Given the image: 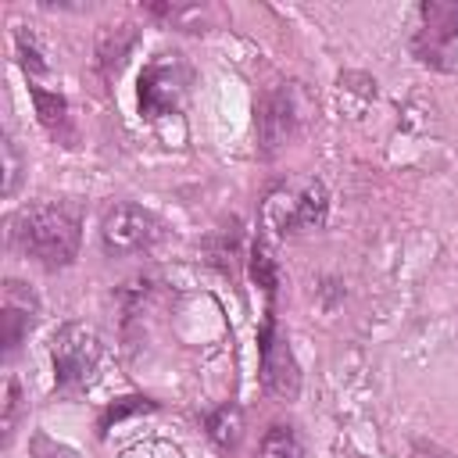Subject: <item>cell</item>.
Segmentation results:
<instances>
[{"label":"cell","mask_w":458,"mask_h":458,"mask_svg":"<svg viewBox=\"0 0 458 458\" xmlns=\"http://www.w3.org/2000/svg\"><path fill=\"white\" fill-rule=\"evenodd\" d=\"M14 247L43 268H68L79 254L82 218L68 204H29L14 215Z\"/></svg>","instance_id":"cell-1"},{"label":"cell","mask_w":458,"mask_h":458,"mask_svg":"<svg viewBox=\"0 0 458 458\" xmlns=\"http://www.w3.org/2000/svg\"><path fill=\"white\" fill-rule=\"evenodd\" d=\"M326 211H329V193L318 179H290L265 197V222L279 236L322 229Z\"/></svg>","instance_id":"cell-2"},{"label":"cell","mask_w":458,"mask_h":458,"mask_svg":"<svg viewBox=\"0 0 458 458\" xmlns=\"http://www.w3.org/2000/svg\"><path fill=\"white\" fill-rule=\"evenodd\" d=\"M100 336L86 322H64L54 340H50V361H54V379L61 390H82L93 383L97 365H100Z\"/></svg>","instance_id":"cell-3"},{"label":"cell","mask_w":458,"mask_h":458,"mask_svg":"<svg viewBox=\"0 0 458 458\" xmlns=\"http://www.w3.org/2000/svg\"><path fill=\"white\" fill-rule=\"evenodd\" d=\"M411 50L422 64L451 72L458 64V4H440V0L422 4Z\"/></svg>","instance_id":"cell-4"},{"label":"cell","mask_w":458,"mask_h":458,"mask_svg":"<svg viewBox=\"0 0 458 458\" xmlns=\"http://www.w3.org/2000/svg\"><path fill=\"white\" fill-rule=\"evenodd\" d=\"M161 236V222L140 208V204H111L100 218V247L111 258H125V254H140L147 247H154Z\"/></svg>","instance_id":"cell-5"},{"label":"cell","mask_w":458,"mask_h":458,"mask_svg":"<svg viewBox=\"0 0 458 458\" xmlns=\"http://www.w3.org/2000/svg\"><path fill=\"white\" fill-rule=\"evenodd\" d=\"M186 68L175 57H157L143 68L140 75V111L147 118H165L172 111H179L182 97H186Z\"/></svg>","instance_id":"cell-6"},{"label":"cell","mask_w":458,"mask_h":458,"mask_svg":"<svg viewBox=\"0 0 458 458\" xmlns=\"http://www.w3.org/2000/svg\"><path fill=\"white\" fill-rule=\"evenodd\" d=\"M258 351H261V383H265V390L283 397V401H293L301 394V369H297V358H293L286 336L276 333V318L265 322V329L258 336Z\"/></svg>","instance_id":"cell-7"},{"label":"cell","mask_w":458,"mask_h":458,"mask_svg":"<svg viewBox=\"0 0 458 458\" xmlns=\"http://www.w3.org/2000/svg\"><path fill=\"white\" fill-rule=\"evenodd\" d=\"M297 100H293V89L290 86H276L261 97L258 104V140H261V150L265 154H276L279 147H286L297 132Z\"/></svg>","instance_id":"cell-8"},{"label":"cell","mask_w":458,"mask_h":458,"mask_svg":"<svg viewBox=\"0 0 458 458\" xmlns=\"http://www.w3.org/2000/svg\"><path fill=\"white\" fill-rule=\"evenodd\" d=\"M36 315H39V297L18 283V279H7L4 283V304H0V326H4V354L14 358L21 340L29 336V329L36 326Z\"/></svg>","instance_id":"cell-9"},{"label":"cell","mask_w":458,"mask_h":458,"mask_svg":"<svg viewBox=\"0 0 458 458\" xmlns=\"http://www.w3.org/2000/svg\"><path fill=\"white\" fill-rule=\"evenodd\" d=\"M32 93V104H36V114L43 122V129L57 140H64V147H75V132H72V122H68V100L61 93H47L39 86L29 89Z\"/></svg>","instance_id":"cell-10"},{"label":"cell","mask_w":458,"mask_h":458,"mask_svg":"<svg viewBox=\"0 0 458 458\" xmlns=\"http://www.w3.org/2000/svg\"><path fill=\"white\" fill-rule=\"evenodd\" d=\"M132 39H136V32L129 29V25H118V29H107L104 36H100V68H104V75L111 79V75H118V68L125 64V54H129V47H132Z\"/></svg>","instance_id":"cell-11"},{"label":"cell","mask_w":458,"mask_h":458,"mask_svg":"<svg viewBox=\"0 0 458 458\" xmlns=\"http://www.w3.org/2000/svg\"><path fill=\"white\" fill-rule=\"evenodd\" d=\"M208 437L218 447H236L240 437H243V415H240V408L236 404H218L208 415Z\"/></svg>","instance_id":"cell-12"},{"label":"cell","mask_w":458,"mask_h":458,"mask_svg":"<svg viewBox=\"0 0 458 458\" xmlns=\"http://www.w3.org/2000/svg\"><path fill=\"white\" fill-rule=\"evenodd\" d=\"M150 14L186 29V32H200L208 25V7L200 4H150Z\"/></svg>","instance_id":"cell-13"},{"label":"cell","mask_w":458,"mask_h":458,"mask_svg":"<svg viewBox=\"0 0 458 458\" xmlns=\"http://www.w3.org/2000/svg\"><path fill=\"white\" fill-rule=\"evenodd\" d=\"M258 458H304V451H301V440H297V433L290 426H272L261 437Z\"/></svg>","instance_id":"cell-14"},{"label":"cell","mask_w":458,"mask_h":458,"mask_svg":"<svg viewBox=\"0 0 458 458\" xmlns=\"http://www.w3.org/2000/svg\"><path fill=\"white\" fill-rule=\"evenodd\" d=\"M250 276H254L258 286H265L268 297L276 293V265H272V258L261 243H254V250H250Z\"/></svg>","instance_id":"cell-15"},{"label":"cell","mask_w":458,"mask_h":458,"mask_svg":"<svg viewBox=\"0 0 458 458\" xmlns=\"http://www.w3.org/2000/svg\"><path fill=\"white\" fill-rule=\"evenodd\" d=\"M118 458H182V451L168 440H140V444L125 447Z\"/></svg>","instance_id":"cell-16"},{"label":"cell","mask_w":458,"mask_h":458,"mask_svg":"<svg viewBox=\"0 0 458 458\" xmlns=\"http://www.w3.org/2000/svg\"><path fill=\"white\" fill-rule=\"evenodd\" d=\"M18 411H21V386H18V379H7V397H4V444L14 437Z\"/></svg>","instance_id":"cell-17"},{"label":"cell","mask_w":458,"mask_h":458,"mask_svg":"<svg viewBox=\"0 0 458 458\" xmlns=\"http://www.w3.org/2000/svg\"><path fill=\"white\" fill-rule=\"evenodd\" d=\"M18 172H21L18 150H14V143L4 136V193H7V197H11V193H14V186H18Z\"/></svg>","instance_id":"cell-18"},{"label":"cell","mask_w":458,"mask_h":458,"mask_svg":"<svg viewBox=\"0 0 458 458\" xmlns=\"http://www.w3.org/2000/svg\"><path fill=\"white\" fill-rule=\"evenodd\" d=\"M29 458H75V454L68 447L54 444V440H47V437H36L32 447H29Z\"/></svg>","instance_id":"cell-19"},{"label":"cell","mask_w":458,"mask_h":458,"mask_svg":"<svg viewBox=\"0 0 458 458\" xmlns=\"http://www.w3.org/2000/svg\"><path fill=\"white\" fill-rule=\"evenodd\" d=\"M411 458H451V454H447V451H440V447H433V444H415Z\"/></svg>","instance_id":"cell-20"}]
</instances>
